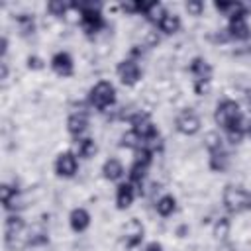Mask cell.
Wrapping results in <instances>:
<instances>
[{
	"label": "cell",
	"instance_id": "obj_1",
	"mask_svg": "<svg viewBox=\"0 0 251 251\" xmlns=\"http://www.w3.org/2000/svg\"><path fill=\"white\" fill-rule=\"evenodd\" d=\"M214 122L216 126L222 129L226 141H229L231 145L241 143V139L247 135L245 127H247V118L241 112L239 102L231 100V98H222L216 104L214 110Z\"/></svg>",
	"mask_w": 251,
	"mask_h": 251
},
{
	"label": "cell",
	"instance_id": "obj_2",
	"mask_svg": "<svg viewBox=\"0 0 251 251\" xmlns=\"http://www.w3.org/2000/svg\"><path fill=\"white\" fill-rule=\"evenodd\" d=\"M71 10H76L78 12V24H80V29L84 31V35L88 37H94L100 29L106 27V20H104V14H102V6L100 4H78V2H71L69 4Z\"/></svg>",
	"mask_w": 251,
	"mask_h": 251
},
{
	"label": "cell",
	"instance_id": "obj_3",
	"mask_svg": "<svg viewBox=\"0 0 251 251\" xmlns=\"http://www.w3.org/2000/svg\"><path fill=\"white\" fill-rule=\"evenodd\" d=\"M116 86L110 82V80H98L90 86L88 90V106L92 110H98V112H106L108 108H112L116 104Z\"/></svg>",
	"mask_w": 251,
	"mask_h": 251
},
{
	"label": "cell",
	"instance_id": "obj_4",
	"mask_svg": "<svg viewBox=\"0 0 251 251\" xmlns=\"http://www.w3.org/2000/svg\"><path fill=\"white\" fill-rule=\"evenodd\" d=\"M222 204L229 214L251 210V192L239 184H226L222 190Z\"/></svg>",
	"mask_w": 251,
	"mask_h": 251
},
{
	"label": "cell",
	"instance_id": "obj_5",
	"mask_svg": "<svg viewBox=\"0 0 251 251\" xmlns=\"http://www.w3.org/2000/svg\"><path fill=\"white\" fill-rule=\"evenodd\" d=\"M129 126H131V131L141 139L143 145L153 149L155 141H159V129L145 112H135L129 118Z\"/></svg>",
	"mask_w": 251,
	"mask_h": 251
},
{
	"label": "cell",
	"instance_id": "obj_6",
	"mask_svg": "<svg viewBox=\"0 0 251 251\" xmlns=\"http://www.w3.org/2000/svg\"><path fill=\"white\" fill-rule=\"evenodd\" d=\"M175 129L186 137L190 135H196L200 129H202V120L200 116L192 110V108H186V110H180L175 118Z\"/></svg>",
	"mask_w": 251,
	"mask_h": 251
},
{
	"label": "cell",
	"instance_id": "obj_7",
	"mask_svg": "<svg viewBox=\"0 0 251 251\" xmlns=\"http://www.w3.org/2000/svg\"><path fill=\"white\" fill-rule=\"evenodd\" d=\"M53 169H55V175L61 176V178H73V176H76V173H78V157H76V153L73 149L61 151L55 157Z\"/></svg>",
	"mask_w": 251,
	"mask_h": 251
},
{
	"label": "cell",
	"instance_id": "obj_8",
	"mask_svg": "<svg viewBox=\"0 0 251 251\" xmlns=\"http://www.w3.org/2000/svg\"><path fill=\"white\" fill-rule=\"evenodd\" d=\"M116 75H118V78H120V82L124 86H135L141 80V67H139L137 59L126 57V59H122L118 63Z\"/></svg>",
	"mask_w": 251,
	"mask_h": 251
},
{
	"label": "cell",
	"instance_id": "obj_9",
	"mask_svg": "<svg viewBox=\"0 0 251 251\" xmlns=\"http://www.w3.org/2000/svg\"><path fill=\"white\" fill-rule=\"evenodd\" d=\"M226 31H227L229 39H233V41H247L251 37V25L247 22V12L227 18Z\"/></svg>",
	"mask_w": 251,
	"mask_h": 251
},
{
	"label": "cell",
	"instance_id": "obj_10",
	"mask_svg": "<svg viewBox=\"0 0 251 251\" xmlns=\"http://www.w3.org/2000/svg\"><path fill=\"white\" fill-rule=\"evenodd\" d=\"M25 231V222L20 214H8L4 218V243L6 247H16V239Z\"/></svg>",
	"mask_w": 251,
	"mask_h": 251
},
{
	"label": "cell",
	"instance_id": "obj_11",
	"mask_svg": "<svg viewBox=\"0 0 251 251\" xmlns=\"http://www.w3.org/2000/svg\"><path fill=\"white\" fill-rule=\"evenodd\" d=\"M49 67L59 76H71L75 73V59L69 51H57L49 59Z\"/></svg>",
	"mask_w": 251,
	"mask_h": 251
},
{
	"label": "cell",
	"instance_id": "obj_12",
	"mask_svg": "<svg viewBox=\"0 0 251 251\" xmlns=\"http://www.w3.org/2000/svg\"><path fill=\"white\" fill-rule=\"evenodd\" d=\"M90 126V120H88V114L84 110H78V112H73L69 118H67V133L75 139H80L84 137L86 129Z\"/></svg>",
	"mask_w": 251,
	"mask_h": 251
},
{
	"label": "cell",
	"instance_id": "obj_13",
	"mask_svg": "<svg viewBox=\"0 0 251 251\" xmlns=\"http://www.w3.org/2000/svg\"><path fill=\"white\" fill-rule=\"evenodd\" d=\"M188 73L192 75V82H212L214 69L204 57H194L188 65Z\"/></svg>",
	"mask_w": 251,
	"mask_h": 251
},
{
	"label": "cell",
	"instance_id": "obj_14",
	"mask_svg": "<svg viewBox=\"0 0 251 251\" xmlns=\"http://www.w3.org/2000/svg\"><path fill=\"white\" fill-rule=\"evenodd\" d=\"M143 237H145V227H143V224H141L137 218H129V220L126 222V226H124V239H126V245H127L129 249H131V247H137V245H141Z\"/></svg>",
	"mask_w": 251,
	"mask_h": 251
},
{
	"label": "cell",
	"instance_id": "obj_15",
	"mask_svg": "<svg viewBox=\"0 0 251 251\" xmlns=\"http://www.w3.org/2000/svg\"><path fill=\"white\" fill-rule=\"evenodd\" d=\"M137 194H139L137 188L129 180L118 182V186H116V208L118 210H127L133 204V200H135Z\"/></svg>",
	"mask_w": 251,
	"mask_h": 251
},
{
	"label": "cell",
	"instance_id": "obj_16",
	"mask_svg": "<svg viewBox=\"0 0 251 251\" xmlns=\"http://www.w3.org/2000/svg\"><path fill=\"white\" fill-rule=\"evenodd\" d=\"M90 222H92V218H90V212L86 208L78 206V208H73L71 214H69V226H71V229L75 233L86 231L90 227Z\"/></svg>",
	"mask_w": 251,
	"mask_h": 251
},
{
	"label": "cell",
	"instance_id": "obj_17",
	"mask_svg": "<svg viewBox=\"0 0 251 251\" xmlns=\"http://www.w3.org/2000/svg\"><path fill=\"white\" fill-rule=\"evenodd\" d=\"M126 175V167L118 157H108L102 165V176L110 182H120Z\"/></svg>",
	"mask_w": 251,
	"mask_h": 251
},
{
	"label": "cell",
	"instance_id": "obj_18",
	"mask_svg": "<svg viewBox=\"0 0 251 251\" xmlns=\"http://www.w3.org/2000/svg\"><path fill=\"white\" fill-rule=\"evenodd\" d=\"M180 25H182L180 16L175 14V12H169V10H165V14L161 16V20L157 22L159 31L165 33V35H175V33L180 29Z\"/></svg>",
	"mask_w": 251,
	"mask_h": 251
},
{
	"label": "cell",
	"instance_id": "obj_19",
	"mask_svg": "<svg viewBox=\"0 0 251 251\" xmlns=\"http://www.w3.org/2000/svg\"><path fill=\"white\" fill-rule=\"evenodd\" d=\"M229 161H231V159H229V153H227L226 147L208 153V167H210L212 171H216V173H224V171L229 167Z\"/></svg>",
	"mask_w": 251,
	"mask_h": 251
},
{
	"label": "cell",
	"instance_id": "obj_20",
	"mask_svg": "<svg viewBox=\"0 0 251 251\" xmlns=\"http://www.w3.org/2000/svg\"><path fill=\"white\" fill-rule=\"evenodd\" d=\"M73 151L76 153L78 159H92L96 155V151H98V145H96V141L92 137H80V139L75 141V149Z\"/></svg>",
	"mask_w": 251,
	"mask_h": 251
},
{
	"label": "cell",
	"instance_id": "obj_21",
	"mask_svg": "<svg viewBox=\"0 0 251 251\" xmlns=\"http://www.w3.org/2000/svg\"><path fill=\"white\" fill-rule=\"evenodd\" d=\"M147 171H149V167H143L139 163H131V167L127 169V180L137 188L139 194L143 190V182L147 178Z\"/></svg>",
	"mask_w": 251,
	"mask_h": 251
},
{
	"label": "cell",
	"instance_id": "obj_22",
	"mask_svg": "<svg viewBox=\"0 0 251 251\" xmlns=\"http://www.w3.org/2000/svg\"><path fill=\"white\" fill-rule=\"evenodd\" d=\"M176 210V198L173 194H163L155 200V212L161 216V218H169L173 216Z\"/></svg>",
	"mask_w": 251,
	"mask_h": 251
},
{
	"label": "cell",
	"instance_id": "obj_23",
	"mask_svg": "<svg viewBox=\"0 0 251 251\" xmlns=\"http://www.w3.org/2000/svg\"><path fill=\"white\" fill-rule=\"evenodd\" d=\"M214 8L222 16H226V18H231V16H237V14L247 12V8L241 2H214Z\"/></svg>",
	"mask_w": 251,
	"mask_h": 251
},
{
	"label": "cell",
	"instance_id": "obj_24",
	"mask_svg": "<svg viewBox=\"0 0 251 251\" xmlns=\"http://www.w3.org/2000/svg\"><path fill=\"white\" fill-rule=\"evenodd\" d=\"M16 25L22 35H29L35 31V20L31 14H18L16 16Z\"/></svg>",
	"mask_w": 251,
	"mask_h": 251
},
{
	"label": "cell",
	"instance_id": "obj_25",
	"mask_svg": "<svg viewBox=\"0 0 251 251\" xmlns=\"http://www.w3.org/2000/svg\"><path fill=\"white\" fill-rule=\"evenodd\" d=\"M229 229H231V222L226 218V216H222V218H218L216 220V224H214V237L216 239H220V241H224L227 235H229Z\"/></svg>",
	"mask_w": 251,
	"mask_h": 251
},
{
	"label": "cell",
	"instance_id": "obj_26",
	"mask_svg": "<svg viewBox=\"0 0 251 251\" xmlns=\"http://www.w3.org/2000/svg\"><path fill=\"white\" fill-rule=\"evenodd\" d=\"M69 10H71V6H69L67 2H63V0H51V2H47V12H49L51 16L61 18V16H65Z\"/></svg>",
	"mask_w": 251,
	"mask_h": 251
},
{
	"label": "cell",
	"instance_id": "obj_27",
	"mask_svg": "<svg viewBox=\"0 0 251 251\" xmlns=\"http://www.w3.org/2000/svg\"><path fill=\"white\" fill-rule=\"evenodd\" d=\"M184 8H186V12H188L190 16H202V12H204V2H202V0H188V2L184 4Z\"/></svg>",
	"mask_w": 251,
	"mask_h": 251
},
{
	"label": "cell",
	"instance_id": "obj_28",
	"mask_svg": "<svg viewBox=\"0 0 251 251\" xmlns=\"http://www.w3.org/2000/svg\"><path fill=\"white\" fill-rule=\"evenodd\" d=\"M143 251H165V249H163V245H161L159 241H149V243L143 247Z\"/></svg>",
	"mask_w": 251,
	"mask_h": 251
},
{
	"label": "cell",
	"instance_id": "obj_29",
	"mask_svg": "<svg viewBox=\"0 0 251 251\" xmlns=\"http://www.w3.org/2000/svg\"><path fill=\"white\" fill-rule=\"evenodd\" d=\"M41 63H43V61L37 59V57H29V59H27V67H29V69H41V67H43Z\"/></svg>",
	"mask_w": 251,
	"mask_h": 251
},
{
	"label": "cell",
	"instance_id": "obj_30",
	"mask_svg": "<svg viewBox=\"0 0 251 251\" xmlns=\"http://www.w3.org/2000/svg\"><path fill=\"white\" fill-rule=\"evenodd\" d=\"M245 131H247V137H251V118H247V127H245Z\"/></svg>",
	"mask_w": 251,
	"mask_h": 251
}]
</instances>
